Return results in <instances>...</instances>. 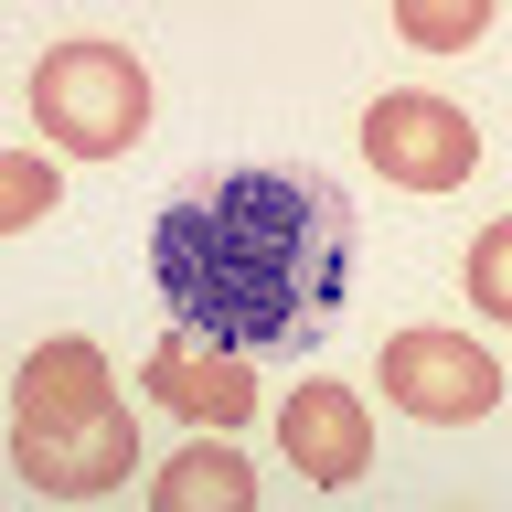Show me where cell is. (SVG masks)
<instances>
[{"instance_id": "8", "label": "cell", "mask_w": 512, "mask_h": 512, "mask_svg": "<svg viewBox=\"0 0 512 512\" xmlns=\"http://www.w3.org/2000/svg\"><path fill=\"white\" fill-rule=\"evenodd\" d=\"M150 491H160V512H256V470L235 448H182Z\"/></svg>"}, {"instance_id": "3", "label": "cell", "mask_w": 512, "mask_h": 512, "mask_svg": "<svg viewBox=\"0 0 512 512\" xmlns=\"http://www.w3.org/2000/svg\"><path fill=\"white\" fill-rule=\"evenodd\" d=\"M32 118H43V139L75 160H118L139 128H150V75H139V54H118V43H54V54L32 64Z\"/></svg>"}, {"instance_id": "4", "label": "cell", "mask_w": 512, "mask_h": 512, "mask_svg": "<svg viewBox=\"0 0 512 512\" xmlns=\"http://www.w3.org/2000/svg\"><path fill=\"white\" fill-rule=\"evenodd\" d=\"M363 171H384L395 192H459L480 171V128L427 86H395L363 107Z\"/></svg>"}, {"instance_id": "1", "label": "cell", "mask_w": 512, "mask_h": 512, "mask_svg": "<svg viewBox=\"0 0 512 512\" xmlns=\"http://www.w3.org/2000/svg\"><path fill=\"white\" fill-rule=\"evenodd\" d=\"M150 278L192 342L278 352L352 299V203L310 171H224L150 224Z\"/></svg>"}, {"instance_id": "7", "label": "cell", "mask_w": 512, "mask_h": 512, "mask_svg": "<svg viewBox=\"0 0 512 512\" xmlns=\"http://www.w3.org/2000/svg\"><path fill=\"white\" fill-rule=\"evenodd\" d=\"M139 384H150L171 416H192V427H246L256 416V363L224 342H160L150 363H139Z\"/></svg>"}, {"instance_id": "11", "label": "cell", "mask_w": 512, "mask_h": 512, "mask_svg": "<svg viewBox=\"0 0 512 512\" xmlns=\"http://www.w3.org/2000/svg\"><path fill=\"white\" fill-rule=\"evenodd\" d=\"M470 299L491 320L512 310V224H480V246H470Z\"/></svg>"}, {"instance_id": "2", "label": "cell", "mask_w": 512, "mask_h": 512, "mask_svg": "<svg viewBox=\"0 0 512 512\" xmlns=\"http://www.w3.org/2000/svg\"><path fill=\"white\" fill-rule=\"evenodd\" d=\"M11 459L54 502H96V491H118L139 470V427H128L118 374H107V352L86 331H54V342L22 352V374H11Z\"/></svg>"}, {"instance_id": "10", "label": "cell", "mask_w": 512, "mask_h": 512, "mask_svg": "<svg viewBox=\"0 0 512 512\" xmlns=\"http://www.w3.org/2000/svg\"><path fill=\"white\" fill-rule=\"evenodd\" d=\"M54 192H64L54 160H43V150H11V160H0V235L43 224V214H54Z\"/></svg>"}, {"instance_id": "5", "label": "cell", "mask_w": 512, "mask_h": 512, "mask_svg": "<svg viewBox=\"0 0 512 512\" xmlns=\"http://www.w3.org/2000/svg\"><path fill=\"white\" fill-rule=\"evenodd\" d=\"M384 395L427 427H480V416L502 406V363L459 331H395L384 342Z\"/></svg>"}, {"instance_id": "9", "label": "cell", "mask_w": 512, "mask_h": 512, "mask_svg": "<svg viewBox=\"0 0 512 512\" xmlns=\"http://www.w3.org/2000/svg\"><path fill=\"white\" fill-rule=\"evenodd\" d=\"M395 32L427 43V54H459V43L491 32V0H395Z\"/></svg>"}, {"instance_id": "6", "label": "cell", "mask_w": 512, "mask_h": 512, "mask_svg": "<svg viewBox=\"0 0 512 512\" xmlns=\"http://www.w3.org/2000/svg\"><path fill=\"white\" fill-rule=\"evenodd\" d=\"M278 438H288V470L320 480V491H342V480L374 470L363 395H352V384H331V374H310V384H288V395H278Z\"/></svg>"}]
</instances>
